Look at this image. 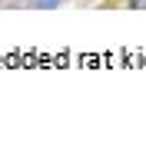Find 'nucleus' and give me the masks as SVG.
<instances>
[{
	"instance_id": "obj_1",
	"label": "nucleus",
	"mask_w": 146,
	"mask_h": 142,
	"mask_svg": "<svg viewBox=\"0 0 146 142\" xmlns=\"http://www.w3.org/2000/svg\"><path fill=\"white\" fill-rule=\"evenodd\" d=\"M60 0H36V7H56Z\"/></svg>"
},
{
	"instance_id": "obj_2",
	"label": "nucleus",
	"mask_w": 146,
	"mask_h": 142,
	"mask_svg": "<svg viewBox=\"0 0 146 142\" xmlns=\"http://www.w3.org/2000/svg\"><path fill=\"white\" fill-rule=\"evenodd\" d=\"M129 7H136V10H146V0H129Z\"/></svg>"
}]
</instances>
